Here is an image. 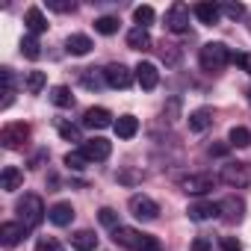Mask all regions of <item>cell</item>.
<instances>
[{
    "mask_svg": "<svg viewBox=\"0 0 251 251\" xmlns=\"http://www.w3.org/2000/svg\"><path fill=\"white\" fill-rule=\"evenodd\" d=\"M71 248L74 251H95L98 248V236L92 230H77V233H71Z\"/></svg>",
    "mask_w": 251,
    "mask_h": 251,
    "instance_id": "obj_23",
    "label": "cell"
},
{
    "mask_svg": "<svg viewBox=\"0 0 251 251\" xmlns=\"http://www.w3.org/2000/svg\"><path fill=\"white\" fill-rule=\"evenodd\" d=\"M80 151L86 154V160H89V163H103V160L109 157V151H112V145H109L106 139H100V136H95V139H86Z\"/></svg>",
    "mask_w": 251,
    "mask_h": 251,
    "instance_id": "obj_11",
    "label": "cell"
},
{
    "mask_svg": "<svg viewBox=\"0 0 251 251\" xmlns=\"http://www.w3.org/2000/svg\"><path fill=\"white\" fill-rule=\"evenodd\" d=\"M166 27H169L172 33H186V30H189V6L175 3V6L166 12Z\"/></svg>",
    "mask_w": 251,
    "mask_h": 251,
    "instance_id": "obj_10",
    "label": "cell"
},
{
    "mask_svg": "<svg viewBox=\"0 0 251 251\" xmlns=\"http://www.w3.org/2000/svg\"><path fill=\"white\" fill-rule=\"evenodd\" d=\"M192 251H213V242H210L207 236H198V239L192 242Z\"/></svg>",
    "mask_w": 251,
    "mask_h": 251,
    "instance_id": "obj_40",
    "label": "cell"
},
{
    "mask_svg": "<svg viewBox=\"0 0 251 251\" xmlns=\"http://www.w3.org/2000/svg\"><path fill=\"white\" fill-rule=\"evenodd\" d=\"M201 68L204 71H210V74H219V71H225V65L233 59L230 56V50L222 45V42H210V45H204L201 48Z\"/></svg>",
    "mask_w": 251,
    "mask_h": 251,
    "instance_id": "obj_2",
    "label": "cell"
},
{
    "mask_svg": "<svg viewBox=\"0 0 251 251\" xmlns=\"http://www.w3.org/2000/svg\"><path fill=\"white\" fill-rule=\"evenodd\" d=\"M83 124H86V127H92V130H103V127H109V124H112V115H109L106 106H89L83 112Z\"/></svg>",
    "mask_w": 251,
    "mask_h": 251,
    "instance_id": "obj_12",
    "label": "cell"
},
{
    "mask_svg": "<svg viewBox=\"0 0 251 251\" xmlns=\"http://www.w3.org/2000/svg\"><path fill=\"white\" fill-rule=\"evenodd\" d=\"M24 24H27V33H30V36H39V33H45V30H48V18L42 15V9H39V6H30V9H27Z\"/></svg>",
    "mask_w": 251,
    "mask_h": 251,
    "instance_id": "obj_18",
    "label": "cell"
},
{
    "mask_svg": "<svg viewBox=\"0 0 251 251\" xmlns=\"http://www.w3.org/2000/svg\"><path fill=\"white\" fill-rule=\"evenodd\" d=\"M27 136H30L27 124L24 121H12V124H6V127H3V133H0V142H3V148H9V151H18L27 142Z\"/></svg>",
    "mask_w": 251,
    "mask_h": 251,
    "instance_id": "obj_4",
    "label": "cell"
},
{
    "mask_svg": "<svg viewBox=\"0 0 251 251\" xmlns=\"http://www.w3.org/2000/svg\"><path fill=\"white\" fill-rule=\"evenodd\" d=\"M192 15H195L201 24H210V27H213V24L222 18V6H219V3H198V6L192 9Z\"/></svg>",
    "mask_w": 251,
    "mask_h": 251,
    "instance_id": "obj_20",
    "label": "cell"
},
{
    "mask_svg": "<svg viewBox=\"0 0 251 251\" xmlns=\"http://www.w3.org/2000/svg\"><path fill=\"white\" fill-rule=\"evenodd\" d=\"M225 183H230V186H248L251 183V169H248V163H227L225 169H222V175H219Z\"/></svg>",
    "mask_w": 251,
    "mask_h": 251,
    "instance_id": "obj_6",
    "label": "cell"
},
{
    "mask_svg": "<svg viewBox=\"0 0 251 251\" xmlns=\"http://www.w3.org/2000/svg\"><path fill=\"white\" fill-rule=\"evenodd\" d=\"M103 83H106V80H103V77H98V74H95V68H86V71H83V86H86V89H100Z\"/></svg>",
    "mask_w": 251,
    "mask_h": 251,
    "instance_id": "obj_35",
    "label": "cell"
},
{
    "mask_svg": "<svg viewBox=\"0 0 251 251\" xmlns=\"http://www.w3.org/2000/svg\"><path fill=\"white\" fill-rule=\"evenodd\" d=\"M27 227L21 222H3L0 225V242H3V248H15L21 239H24Z\"/></svg>",
    "mask_w": 251,
    "mask_h": 251,
    "instance_id": "obj_14",
    "label": "cell"
},
{
    "mask_svg": "<svg viewBox=\"0 0 251 251\" xmlns=\"http://www.w3.org/2000/svg\"><path fill=\"white\" fill-rule=\"evenodd\" d=\"M222 251H242V248H239V242L233 236H227V239H222Z\"/></svg>",
    "mask_w": 251,
    "mask_h": 251,
    "instance_id": "obj_42",
    "label": "cell"
},
{
    "mask_svg": "<svg viewBox=\"0 0 251 251\" xmlns=\"http://www.w3.org/2000/svg\"><path fill=\"white\" fill-rule=\"evenodd\" d=\"M21 53H24L27 59H39V56H42V45H39V39L27 33V36L21 39Z\"/></svg>",
    "mask_w": 251,
    "mask_h": 251,
    "instance_id": "obj_28",
    "label": "cell"
},
{
    "mask_svg": "<svg viewBox=\"0 0 251 251\" xmlns=\"http://www.w3.org/2000/svg\"><path fill=\"white\" fill-rule=\"evenodd\" d=\"M36 251H62V248H59V242H56L53 236H42V239L36 242Z\"/></svg>",
    "mask_w": 251,
    "mask_h": 251,
    "instance_id": "obj_38",
    "label": "cell"
},
{
    "mask_svg": "<svg viewBox=\"0 0 251 251\" xmlns=\"http://www.w3.org/2000/svg\"><path fill=\"white\" fill-rule=\"evenodd\" d=\"M233 62H236L245 74H251V53H236V56H233Z\"/></svg>",
    "mask_w": 251,
    "mask_h": 251,
    "instance_id": "obj_39",
    "label": "cell"
},
{
    "mask_svg": "<svg viewBox=\"0 0 251 251\" xmlns=\"http://www.w3.org/2000/svg\"><path fill=\"white\" fill-rule=\"evenodd\" d=\"M21 183H24V172L15 169V166H6L3 175H0V186L6 192H15V189H21Z\"/></svg>",
    "mask_w": 251,
    "mask_h": 251,
    "instance_id": "obj_22",
    "label": "cell"
},
{
    "mask_svg": "<svg viewBox=\"0 0 251 251\" xmlns=\"http://www.w3.org/2000/svg\"><path fill=\"white\" fill-rule=\"evenodd\" d=\"M95 30H98L100 36H115V33H118V18H112V15H100V18L95 21Z\"/></svg>",
    "mask_w": 251,
    "mask_h": 251,
    "instance_id": "obj_29",
    "label": "cell"
},
{
    "mask_svg": "<svg viewBox=\"0 0 251 251\" xmlns=\"http://www.w3.org/2000/svg\"><path fill=\"white\" fill-rule=\"evenodd\" d=\"M45 83H48V77H45V71H30V74H27V80H24V86H27V92H33V95H39V92L45 89Z\"/></svg>",
    "mask_w": 251,
    "mask_h": 251,
    "instance_id": "obj_30",
    "label": "cell"
},
{
    "mask_svg": "<svg viewBox=\"0 0 251 251\" xmlns=\"http://www.w3.org/2000/svg\"><path fill=\"white\" fill-rule=\"evenodd\" d=\"M213 124V109L210 106H198L195 112H189V130L192 133H204Z\"/></svg>",
    "mask_w": 251,
    "mask_h": 251,
    "instance_id": "obj_16",
    "label": "cell"
},
{
    "mask_svg": "<svg viewBox=\"0 0 251 251\" xmlns=\"http://www.w3.org/2000/svg\"><path fill=\"white\" fill-rule=\"evenodd\" d=\"M15 213H18V222L27 227V230H33V227H39L42 225V219H45V204H42V198L39 195H33V192H27L24 198H18V204H15Z\"/></svg>",
    "mask_w": 251,
    "mask_h": 251,
    "instance_id": "obj_1",
    "label": "cell"
},
{
    "mask_svg": "<svg viewBox=\"0 0 251 251\" xmlns=\"http://www.w3.org/2000/svg\"><path fill=\"white\" fill-rule=\"evenodd\" d=\"M48 219H50L56 227H65V225H71V219H74V207H71L68 201H59V204H53V207L48 210Z\"/></svg>",
    "mask_w": 251,
    "mask_h": 251,
    "instance_id": "obj_17",
    "label": "cell"
},
{
    "mask_svg": "<svg viewBox=\"0 0 251 251\" xmlns=\"http://www.w3.org/2000/svg\"><path fill=\"white\" fill-rule=\"evenodd\" d=\"M186 216L192 222H207V219H219V204L216 201H192L186 207Z\"/></svg>",
    "mask_w": 251,
    "mask_h": 251,
    "instance_id": "obj_13",
    "label": "cell"
},
{
    "mask_svg": "<svg viewBox=\"0 0 251 251\" xmlns=\"http://www.w3.org/2000/svg\"><path fill=\"white\" fill-rule=\"evenodd\" d=\"M242 213H245V201H242V198L227 195L225 201H219V219H222V222L239 225V222H242Z\"/></svg>",
    "mask_w": 251,
    "mask_h": 251,
    "instance_id": "obj_7",
    "label": "cell"
},
{
    "mask_svg": "<svg viewBox=\"0 0 251 251\" xmlns=\"http://www.w3.org/2000/svg\"><path fill=\"white\" fill-rule=\"evenodd\" d=\"M12 95H15V77H12V68H3V109L12 106Z\"/></svg>",
    "mask_w": 251,
    "mask_h": 251,
    "instance_id": "obj_27",
    "label": "cell"
},
{
    "mask_svg": "<svg viewBox=\"0 0 251 251\" xmlns=\"http://www.w3.org/2000/svg\"><path fill=\"white\" fill-rule=\"evenodd\" d=\"M48 9L50 12H74L77 3H74V0H48Z\"/></svg>",
    "mask_w": 251,
    "mask_h": 251,
    "instance_id": "obj_36",
    "label": "cell"
},
{
    "mask_svg": "<svg viewBox=\"0 0 251 251\" xmlns=\"http://www.w3.org/2000/svg\"><path fill=\"white\" fill-rule=\"evenodd\" d=\"M222 12H225L227 18H233V21H236V18H242V15H245V6H242V3H225V6H222Z\"/></svg>",
    "mask_w": 251,
    "mask_h": 251,
    "instance_id": "obj_37",
    "label": "cell"
},
{
    "mask_svg": "<svg viewBox=\"0 0 251 251\" xmlns=\"http://www.w3.org/2000/svg\"><path fill=\"white\" fill-rule=\"evenodd\" d=\"M216 183H219L216 175H186V177L180 180V189H183L186 195H207Z\"/></svg>",
    "mask_w": 251,
    "mask_h": 251,
    "instance_id": "obj_5",
    "label": "cell"
},
{
    "mask_svg": "<svg viewBox=\"0 0 251 251\" xmlns=\"http://www.w3.org/2000/svg\"><path fill=\"white\" fill-rule=\"evenodd\" d=\"M112 127H115V136H118V139H133V136L139 133V121H136L133 115H121Z\"/></svg>",
    "mask_w": 251,
    "mask_h": 251,
    "instance_id": "obj_21",
    "label": "cell"
},
{
    "mask_svg": "<svg viewBox=\"0 0 251 251\" xmlns=\"http://www.w3.org/2000/svg\"><path fill=\"white\" fill-rule=\"evenodd\" d=\"M136 83H139L145 92L157 89V83H160V71H157V65H154V62H139V65H136Z\"/></svg>",
    "mask_w": 251,
    "mask_h": 251,
    "instance_id": "obj_15",
    "label": "cell"
},
{
    "mask_svg": "<svg viewBox=\"0 0 251 251\" xmlns=\"http://www.w3.org/2000/svg\"><path fill=\"white\" fill-rule=\"evenodd\" d=\"M86 163H89V160H86V154H83V151H68V154H65V166H68L71 172L86 169Z\"/></svg>",
    "mask_w": 251,
    "mask_h": 251,
    "instance_id": "obj_32",
    "label": "cell"
},
{
    "mask_svg": "<svg viewBox=\"0 0 251 251\" xmlns=\"http://www.w3.org/2000/svg\"><path fill=\"white\" fill-rule=\"evenodd\" d=\"M59 136L62 139H68V142H86L83 136H80V127H77V124H59Z\"/></svg>",
    "mask_w": 251,
    "mask_h": 251,
    "instance_id": "obj_33",
    "label": "cell"
},
{
    "mask_svg": "<svg viewBox=\"0 0 251 251\" xmlns=\"http://www.w3.org/2000/svg\"><path fill=\"white\" fill-rule=\"evenodd\" d=\"M50 103L59 106V109L74 106V95H71V89H68V86H53V89H50Z\"/></svg>",
    "mask_w": 251,
    "mask_h": 251,
    "instance_id": "obj_25",
    "label": "cell"
},
{
    "mask_svg": "<svg viewBox=\"0 0 251 251\" xmlns=\"http://www.w3.org/2000/svg\"><path fill=\"white\" fill-rule=\"evenodd\" d=\"M130 213H133L136 219H142V222H154V219L160 216V207H157V201L148 198V195H133V198H130Z\"/></svg>",
    "mask_w": 251,
    "mask_h": 251,
    "instance_id": "obj_8",
    "label": "cell"
},
{
    "mask_svg": "<svg viewBox=\"0 0 251 251\" xmlns=\"http://www.w3.org/2000/svg\"><path fill=\"white\" fill-rule=\"evenodd\" d=\"M154 15H157V12H154L151 6H136V9H133V21H136L139 27H145V30H148V24L154 21Z\"/></svg>",
    "mask_w": 251,
    "mask_h": 251,
    "instance_id": "obj_31",
    "label": "cell"
},
{
    "mask_svg": "<svg viewBox=\"0 0 251 251\" xmlns=\"http://www.w3.org/2000/svg\"><path fill=\"white\" fill-rule=\"evenodd\" d=\"M103 80L109 89H127L133 80H136V71H130L127 65H121V62H112L103 68Z\"/></svg>",
    "mask_w": 251,
    "mask_h": 251,
    "instance_id": "obj_3",
    "label": "cell"
},
{
    "mask_svg": "<svg viewBox=\"0 0 251 251\" xmlns=\"http://www.w3.org/2000/svg\"><path fill=\"white\" fill-rule=\"evenodd\" d=\"M98 219H100V225H103V227H109V230L121 227V225H118V213H115V210H109V207H103V210L98 213Z\"/></svg>",
    "mask_w": 251,
    "mask_h": 251,
    "instance_id": "obj_34",
    "label": "cell"
},
{
    "mask_svg": "<svg viewBox=\"0 0 251 251\" xmlns=\"http://www.w3.org/2000/svg\"><path fill=\"white\" fill-rule=\"evenodd\" d=\"M227 145H230V148H248V145H251V130H248V127H230Z\"/></svg>",
    "mask_w": 251,
    "mask_h": 251,
    "instance_id": "obj_26",
    "label": "cell"
},
{
    "mask_svg": "<svg viewBox=\"0 0 251 251\" xmlns=\"http://www.w3.org/2000/svg\"><path fill=\"white\" fill-rule=\"evenodd\" d=\"M227 148H230V145H210V148H207V154H210V157H225V154H227Z\"/></svg>",
    "mask_w": 251,
    "mask_h": 251,
    "instance_id": "obj_41",
    "label": "cell"
},
{
    "mask_svg": "<svg viewBox=\"0 0 251 251\" xmlns=\"http://www.w3.org/2000/svg\"><path fill=\"white\" fill-rule=\"evenodd\" d=\"M112 239H115V245H121V248H127V251H142V239H145V233H139L136 227H115L112 230Z\"/></svg>",
    "mask_w": 251,
    "mask_h": 251,
    "instance_id": "obj_9",
    "label": "cell"
},
{
    "mask_svg": "<svg viewBox=\"0 0 251 251\" xmlns=\"http://www.w3.org/2000/svg\"><path fill=\"white\" fill-rule=\"evenodd\" d=\"M127 45H130L133 50H145V48H151V33H148L145 27H133V30L127 33Z\"/></svg>",
    "mask_w": 251,
    "mask_h": 251,
    "instance_id": "obj_24",
    "label": "cell"
},
{
    "mask_svg": "<svg viewBox=\"0 0 251 251\" xmlns=\"http://www.w3.org/2000/svg\"><path fill=\"white\" fill-rule=\"evenodd\" d=\"M92 48H95V45H92V39H89V36H83V33H74V36H68V39H65V50H68L71 56H86Z\"/></svg>",
    "mask_w": 251,
    "mask_h": 251,
    "instance_id": "obj_19",
    "label": "cell"
}]
</instances>
